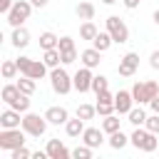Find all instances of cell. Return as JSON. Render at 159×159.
Returning <instances> with one entry per match:
<instances>
[{"instance_id": "1", "label": "cell", "mask_w": 159, "mask_h": 159, "mask_svg": "<svg viewBox=\"0 0 159 159\" xmlns=\"http://www.w3.org/2000/svg\"><path fill=\"white\" fill-rule=\"evenodd\" d=\"M129 142L137 147V149H142V152H147V154H152V152H157V144H159V139H157V134L154 132H149L147 127L142 129V127H137L134 132H132V137H129Z\"/></svg>"}, {"instance_id": "2", "label": "cell", "mask_w": 159, "mask_h": 159, "mask_svg": "<svg viewBox=\"0 0 159 159\" xmlns=\"http://www.w3.org/2000/svg\"><path fill=\"white\" fill-rule=\"evenodd\" d=\"M15 62H17L20 72H22V75H27V77H32V80H42V77L47 75V65H45L42 60H32V57H17Z\"/></svg>"}, {"instance_id": "3", "label": "cell", "mask_w": 159, "mask_h": 159, "mask_svg": "<svg viewBox=\"0 0 159 159\" xmlns=\"http://www.w3.org/2000/svg\"><path fill=\"white\" fill-rule=\"evenodd\" d=\"M157 94H159V84H157L154 80L137 82V84L132 87V97H134V102H137V104H149V102H152V97H157Z\"/></svg>"}, {"instance_id": "4", "label": "cell", "mask_w": 159, "mask_h": 159, "mask_svg": "<svg viewBox=\"0 0 159 159\" xmlns=\"http://www.w3.org/2000/svg\"><path fill=\"white\" fill-rule=\"evenodd\" d=\"M25 129L22 127H15V129H2L0 132V149H7V152H12V149H17V147H22L25 144Z\"/></svg>"}, {"instance_id": "5", "label": "cell", "mask_w": 159, "mask_h": 159, "mask_svg": "<svg viewBox=\"0 0 159 159\" xmlns=\"http://www.w3.org/2000/svg\"><path fill=\"white\" fill-rule=\"evenodd\" d=\"M47 119H45V114L40 117V114H32V112H25V117H22V129L30 134V137H42L45 134V129H47Z\"/></svg>"}, {"instance_id": "6", "label": "cell", "mask_w": 159, "mask_h": 159, "mask_svg": "<svg viewBox=\"0 0 159 159\" xmlns=\"http://www.w3.org/2000/svg\"><path fill=\"white\" fill-rule=\"evenodd\" d=\"M32 2H27V0H15V5H12V10L7 12V22L12 25V27H20L27 17H30V12H32Z\"/></svg>"}, {"instance_id": "7", "label": "cell", "mask_w": 159, "mask_h": 159, "mask_svg": "<svg viewBox=\"0 0 159 159\" xmlns=\"http://www.w3.org/2000/svg\"><path fill=\"white\" fill-rule=\"evenodd\" d=\"M107 32H109L112 40L119 42V45H124V42L129 40V27H127V22H124L122 17H117V15H109V17H107Z\"/></svg>"}, {"instance_id": "8", "label": "cell", "mask_w": 159, "mask_h": 159, "mask_svg": "<svg viewBox=\"0 0 159 159\" xmlns=\"http://www.w3.org/2000/svg\"><path fill=\"white\" fill-rule=\"evenodd\" d=\"M50 84H52V89H55L57 94H67L70 89H75L72 77H70L62 67H55V70L50 72Z\"/></svg>"}, {"instance_id": "9", "label": "cell", "mask_w": 159, "mask_h": 159, "mask_svg": "<svg viewBox=\"0 0 159 159\" xmlns=\"http://www.w3.org/2000/svg\"><path fill=\"white\" fill-rule=\"evenodd\" d=\"M92 77H94V75H92V67H84V65H82V67L75 72V77H72L75 89H77L80 94H82V92H89V89H92Z\"/></svg>"}, {"instance_id": "10", "label": "cell", "mask_w": 159, "mask_h": 159, "mask_svg": "<svg viewBox=\"0 0 159 159\" xmlns=\"http://www.w3.org/2000/svg\"><path fill=\"white\" fill-rule=\"evenodd\" d=\"M137 67H139V55H137V52H127V55L119 60L117 72H119L122 77H132V75L137 72Z\"/></svg>"}, {"instance_id": "11", "label": "cell", "mask_w": 159, "mask_h": 159, "mask_svg": "<svg viewBox=\"0 0 159 159\" xmlns=\"http://www.w3.org/2000/svg\"><path fill=\"white\" fill-rule=\"evenodd\" d=\"M132 107H134L132 89H119V92L114 94V109H117V114H129Z\"/></svg>"}, {"instance_id": "12", "label": "cell", "mask_w": 159, "mask_h": 159, "mask_svg": "<svg viewBox=\"0 0 159 159\" xmlns=\"http://www.w3.org/2000/svg\"><path fill=\"white\" fill-rule=\"evenodd\" d=\"M20 114L22 112H17V109H5V112H0V127L2 129H15V127H22V119H20Z\"/></svg>"}, {"instance_id": "13", "label": "cell", "mask_w": 159, "mask_h": 159, "mask_svg": "<svg viewBox=\"0 0 159 159\" xmlns=\"http://www.w3.org/2000/svg\"><path fill=\"white\" fill-rule=\"evenodd\" d=\"M104 129H97V127H84V132H82V142L87 144V147H92V149H97L102 142H104V134H102Z\"/></svg>"}, {"instance_id": "14", "label": "cell", "mask_w": 159, "mask_h": 159, "mask_svg": "<svg viewBox=\"0 0 159 159\" xmlns=\"http://www.w3.org/2000/svg\"><path fill=\"white\" fill-rule=\"evenodd\" d=\"M45 152H47V157H50V159H67V157H72V152H70L60 139H50Z\"/></svg>"}, {"instance_id": "15", "label": "cell", "mask_w": 159, "mask_h": 159, "mask_svg": "<svg viewBox=\"0 0 159 159\" xmlns=\"http://www.w3.org/2000/svg\"><path fill=\"white\" fill-rule=\"evenodd\" d=\"M80 60H82V65L84 67H99V62H102V52L97 50V47H87V50H82L80 52Z\"/></svg>"}, {"instance_id": "16", "label": "cell", "mask_w": 159, "mask_h": 159, "mask_svg": "<svg viewBox=\"0 0 159 159\" xmlns=\"http://www.w3.org/2000/svg\"><path fill=\"white\" fill-rule=\"evenodd\" d=\"M45 119L50 122V124H65L67 119H70V114H67V109L65 107H47V112H45Z\"/></svg>"}, {"instance_id": "17", "label": "cell", "mask_w": 159, "mask_h": 159, "mask_svg": "<svg viewBox=\"0 0 159 159\" xmlns=\"http://www.w3.org/2000/svg\"><path fill=\"white\" fill-rule=\"evenodd\" d=\"M10 40H12V45H15L17 50H22V47L30 45V32H27L22 25H20V27H12V37H10Z\"/></svg>"}, {"instance_id": "18", "label": "cell", "mask_w": 159, "mask_h": 159, "mask_svg": "<svg viewBox=\"0 0 159 159\" xmlns=\"http://www.w3.org/2000/svg\"><path fill=\"white\" fill-rule=\"evenodd\" d=\"M42 62L50 67V70H55V67H60V62H62V52H60V47H52V50H45V55H42Z\"/></svg>"}, {"instance_id": "19", "label": "cell", "mask_w": 159, "mask_h": 159, "mask_svg": "<svg viewBox=\"0 0 159 159\" xmlns=\"http://www.w3.org/2000/svg\"><path fill=\"white\" fill-rule=\"evenodd\" d=\"M65 132H67V137H82V132H84V119H80V117L67 119V122H65Z\"/></svg>"}, {"instance_id": "20", "label": "cell", "mask_w": 159, "mask_h": 159, "mask_svg": "<svg viewBox=\"0 0 159 159\" xmlns=\"http://www.w3.org/2000/svg\"><path fill=\"white\" fill-rule=\"evenodd\" d=\"M112 42H114V40H112L109 32H97V37L92 40V47H97L99 52H107V50L112 47Z\"/></svg>"}, {"instance_id": "21", "label": "cell", "mask_w": 159, "mask_h": 159, "mask_svg": "<svg viewBox=\"0 0 159 159\" xmlns=\"http://www.w3.org/2000/svg\"><path fill=\"white\" fill-rule=\"evenodd\" d=\"M20 94H22V89L17 87V82H15V84H5V87H2V102H5L7 107H10Z\"/></svg>"}, {"instance_id": "22", "label": "cell", "mask_w": 159, "mask_h": 159, "mask_svg": "<svg viewBox=\"0 0 159 159\" xmlns=\"http://www.w3.org/2000/svg\"><path fill=\"white\" fill-rule=\"evenodd\" d=\"M107 142H109V147H112V149H122V147H127V144H129V137H127L122 129H117V132H112V134H109V139H107Z\"/></svg>"}, {"instance_id": "23", "label": "cell", "mask_w": 159, "mask_h": 159, "mask_svg": "<svg viewBox=\"0 0 159 159\" xmlns=\"http://www.w3.org/2000/svg\"><path fill=\"white\" fill-rule=\"evenodd\" d=\"M97 32H99V30L94 27L92 20H84V22L80 25V37H82V40H89V42H92V40L97 37Z\"/></svg>"}, {"instance_id": "24", "label": "cell", "mask_w": 159, "mask_h": 159, "mask_svg": "<svg viewBox=\"0 0 159 159\" xmlns=\"http://www.w3.org/2000/svg\"><path fill=\"white\" fill-rule=\"evenodd\" d=\"M127 117H129V122H132L134 127H142V124L147 122V117H149V114H147V112L142 109V104H139V107H132Z\"/></svg>"}, {"instance_id": "25", "label": "cell", "mask_w": 159, "mask_h": 159, "mask_svg": "<svg viewBox=\"0 0 159 159\" xmlns=\"http://www.w3.org/2000/svg\"><path fill=\"white\" fill-rule=\"evenodd\" d=\"M75 12H77L80 20H92V17H94V5H92V2H80V5L75 7Z\"/></svg>"}, {"instance_id": "26", "label": "cell", "mask_w": 159, "mask_h": 159, "mask_svg": "<svg viewBox=\"0 0 159 159\" xmlns=\"http://www.w3.org/2000/svg\"><path fill=\"white\" fill-rule=\"evenodd\" d=\"M60 45V37L55 35V32H42L40 35V47L42 50H52V47H57Z\"/></svg>"}, {"instance_id": "27", "label": "cell", "mask_w": 159, "mask_h": 159, "mask_svg": "<svg viewBox=\"0 0 159 159\" xmlns=\"http://www.w3.org/2000/svg\"><path fill=\"white\" fill-rule=\"evenodd\" d=\"M0 72H2V77H5V80H15V75L20 72V67H17V62L5 60V62H2V67H0Z\"/></svg>"}, {"instance_id": "28", "label": "cell", "mask_w": 159, "mask_h": 159, "mask_svg": "<svg viewBox=\"0 0 159 159\" xmlns=\"http://www.w3.org/2000/svg\"><path fill=\"white\" fill-rule=\"evenodd\" d=\"M17 87L25 92V94H32L35 89H37V84H35V80L32 77H27V75H22L20 80H17Z\"/></svg>"}, {"instance_id": "29", "label": "cell", "mask_w": 159, "mask_h": 159, "mask_svg": "<svg viewBox=\"0 0 159 159\" xmlns=\"http://www.w3.org/2000/svg\"><path fill=\"white\" fill-rule=\"evenodd\" d=\"M104 89H109L107 77H104V75H94V77H92V92L99 94V92H104Z\"/></svg>"}, {"instance_id": "30", "label": "cell", "mask_w": 159, "mask_h": 159, "mask_svg": "<svg viewBox=\"0 0 159 159\" xmlns=\"http://www.w3.org/2000/svg\"><path fill=\"white\" fill-rule=\"evenodd\" d=\"M102 129H104L107 134L117 132V129H119V117H114V114H107V117L102 119Z\"/></svg>"}, {"instance_id": "31", "label": "cell", "mask_w": 159, "mask_h": 159, "mask_svg": "<svg viewBox=\"0 0 159 159\" xmlns=\"http://www.w3.org/2000/svg\"><path fill=\"white\" fill-rule=\"evenodd\" d=\"M10 107H12V109H17V112H22V114H25V112H27V109H30V94H25V92H22V94H20V97H17V99H15V102H12V104H10Z\"/></svg>"}, {"instance_id": "32", "label": "cell", "mask_w": 159, "mask_h": 159, "mask_svg": "<svg viewBox=\"0 0 159 159\" xmlns=\"http://www.w3.org/2000/svg\"><path fill=\"white\" fill-rule=\"evenodd\" d=\"M94 114H97V107H92V104H80V107H77V117L84 119V122L92 119Z\"/></svg>"}, {"instance_id": "33", "label": "cell", "mask_w": 159, "mask_h": 159, "mask_svg": "<svg viewBox=\"0 0 159 159\" xmlns=\"http://www.w3.org/2000/svg\"><path fill=\"white\" fill-rule=\"evenodd\" d=\"M72 157H75V159H92V147H87V144L75 147V149H72Z\"/></svg>"}, {"instance_id": "34", "label": "cell", "mask_w": 159, "mask_h": 159, "mask_svg": "<svg viewBox=\"0 0 159 159\" xmlns=\"http://www.w3.org/2000/svg\"><path fill=\"white\" fill-rule=\"evenodd\" d=\"M94 107H97V114H102V117H107V114H114V112H117V109H114V102H97Z\"/></svg>"}, {"instance_id": "35", "label": "cell", "mask_w": 159, "mask_h": 159, "mask_svg": "<svg viewBox=\"0 0 159 159\" xmlns=\"http://www.w3.org/2000/svg\"><path fill=\"white\" fill-rule=\"evenodd\" d=\"M57 47H60V52H75V50H77V47H75V40L67 37V35L60 37V45H57Z\"/></svg>"}, {"instance_id": "36", "label": "cell", "mask_w": 159, "mask_h": 159, "mask_svg": "<svg viewBox=\"0 0 159 159\" xmlns=\"http://www.w3.org/2000/svg\"><path fill=\"white\" fill-rule=\"evenodd\" d=\"M30 157H32V152H30V149H27V147H25V144H22V147H17V149H12V152H10V159H30Z\"/></svg>"}, {"instance_id": "37", "label": "cell", "mask_w": 159, "mask_h": 159, "mask_svg": "<svg viewBox=\"0 0 159 159\" xmlns=\"http://www.w3.org/2000/svg\"><path fill=\"white\" fill-rule=\"evenodd\" d=\"M144 127H147L149 132H154V134H159V114L154 112L152 117H147V122H144Z\"/></svg>"}, {"instance_id": "38", "label": "cell", "mask_w": 159, "mask_h": 159, "mask_svg": "<svg viewBox=\"0 0 159 159\" xmlns=\"http://www.w3.org/2000/svg\"><path fill=\"white\" fill-rule=\"evenodd\" d=\"M77 60V50L75 52H62V65H72Z\"/></svg>"}, {"instance_id": "39", "label": "cell", "mask_w": 159, "mask_h": 159, "mask_svg": "<svg viewBox=\"0 0 159 159\" xmlns=\"http://www.w3.org/2000/svg\"><path fill=\"white\" fill-rule=\"evenodd\" d=\"M97 102H114V94H112L109 89H104V92L97 94Z\"/></svg>"}, {"instance_id": "40", "label": "cell", "mask_w": 159, "mask_h": 159, "mask_svg": "<svg viewBox=\"0 0 159 159\" xmlns=\"http://www.w3.org/2000/svg\"><path fill=\"white\" fill-rule=\"evenodd\" d=\"M12 5H15V0H0V12L7 15V12L12 10Z\"/></svg>"}, {"instance_id": "41", "label": "cell", "mask_w": 159, "mask_h": 159, "mask_svg": "<svg viewBox=\"0 0 159 159\" xmlns=\"http://www.w3.org/2000/svg\"><path fill=\"white\" fill-rule=\"evenodd\" d=\"M149 65H152L154 70H159V50H154V52H152V57H149Z\"/></svg>"}, {"instance_id": "42", "label": "cell", "mask_w": 159, "mask_h": 159, "mask_svg": "<svg viewBox=\"0 0 159 159\" xmlns=\"http://www.w3.org/2000/svg\"><path fill=\"white\" fill-rule=\"evenodd\" d=\"M122 2H124V7H127V10H134V7H139V2H142V0H122Z\"/></svg>"}, {"instance_id": "43", "label": "cell", "mask_w": 159, "mask_h": 159, "mask_svg": "<svg viewBox=\"0 0 159 159\" xmlns=\"http://www.w3.org/2000/svg\"><path fill=\"white\" fill-rule=\"evenodd\" d=\"M149 107H152V112H157V114H159V94H157V97H152Z\"/></svg>"}, {"instance_id": "44", "label": "cell", "mask_w": 159, "mask_h": 159, "mask_svg": "<svg viewBox=\"0 0 159 159\" xmlns=\"http://www.w3.org/2000/svg\"><path fill=\"white\" fill-rule=\"evenodd\" d=\"M32 159H47V152H32Z\"/></svg>"}, {"instance_id": "45", "label": "cell", "mask_w": 159, "mask_h": 159, "mask_svg": "<svg viewBox=\"0 0 159 159\" xmlns=\"http://www.w3.org/2000/svg\"><path fill=\"white\" fill-rule=\"evenodd\" d=\"M30 2H32L35 7H45V5H47V0H30Z\"/></svg>"}, {"instance_id": "46", "label": "cell", "mask_w": 159, "mask_h": 159, "mask_svg": "<svg viewBox=\"0 0 159 159\" xmlns=\"http://www.w3.org/2000/svg\"><path fill=\"white\" fill-rule=\"evenodd\" d=\"M152 17H154V22L159 25V10H154V15H152Z\"/></svg>"}, {"instance_id": "47", "label": "cell", "mask_w": 159, "mask_h": 159, "mask_svg": "<svg viewBox=\"0 0 159 159\" xmlns=\"http://www.w3.org/2000/svg\"><path fill=\"white\" fill-rule=\"evenodd\" d=\"M102 2H104V5H114L117 0H102Z\"/></svg>"}]
</instances>
